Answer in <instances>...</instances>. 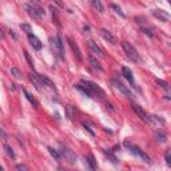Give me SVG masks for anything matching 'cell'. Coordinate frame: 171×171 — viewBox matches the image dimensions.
I'll list each match as a JSON object with an SVG mask.
<instances>
[{
  "instance_id": "cell-1",
  "label": "cell",
  "mask_w": 171,
  "mask_h": 171,
  "mask_svg": "<svg viewBox=\"0 0 171 171\" xmlns=\"http://www.w3.org/2000/svg\"><path fill=\"white\" fill-rule=\"evenodd\" d=\"M80 84L83 86L84 88H87L88 92L91 94L92 98H99V99H102L103 96H104V91L99 87L98 84H95L94 82H90V80H82V82H80Z\"/></svg>"
},
{
  "instance_id": "cell-2",
  "label": "cell",
  "mask_w": 171,
  "mask_h": 171,
  "mask_svg": "<svg viewBox=\"0 0 171 171\" xmlns=\"http://www.w3.org/2000/svg\"><path fill=\"white\" fill-rule=\"evenodd\" d=\"M124 147L130 151L131 154H134L135 157H138V158H141L143 162H146V163H151V158L147 155L146 153H143V151L139 149L138 146H135V145H133V143H130V142H124Z\"/></svg>"
},
{
  "instance_id": "cell-3",
  "label": "cell",
  "mask_w": 171,
  "mask_h": 171,
  "mask_svg": "<svg viewBox=\"0 0 171 171\" xmlns=\"http://www.w3.org/2000/svg\"><path fill=\"white\" fill-rule=\"evenodd\" d=\"M122 47H123L124 52H126V55L130 60L135 62V63H139V62H141V55L138 54V51L135 50V47L133 44H130V43H127V42H123Z\"/></svg>"
},
{
  "instance_id": "cell-4",
  "label": "cell",
  "mask_w": 171,
  "mask_h": 171,
  "mask_svg": "<svg viewBox=\"0 0 171 171\" xmlns=\"http://www.w3.org/2000/svg\"><path fill=\"white\" fill-rule=\"evenodd\" d=\"M23 7H24V10L27 11V14L32 19H36V20H39L42 16H44V14H46L44 10L40 8V7H35V6H30V4H24Z\"/></svg>"
},
{
  "instance_id": "cell-5",
  "label": "cell",
  "mask_w": 171,
  "mask_h": 171,
  "mask_svg": "<svg viewBox=\"0 0 171 171\" xmlns=\"http://www.w3.org/2000/svg\"><path fill=\"white\" fill-rule=\"evenodd\" d=\"M59 154L63 157L66 161H67L68 163H75V161H76V157L74 155V153L71 150H68L67 147H64L63 145H60V150H59Z\"/></svg>"
},
{
  "instance_id": "cell-6",
  "label": "cell",
  "mask_w": 171,
  "mask_h": 171,
  "mask_svg": "<svg viewBox=\"0 0 171 171\" xmlns=\"http://www.w3.org/2000/svg\"><path fill=\"white\" fill-rule=\"evenodd\" d=\"M111 83L114 84L115 87L118 88V90H119L120 92H122V94H123L124 96H127V98L133 99V92H131L130 90H128V88H127L123 83H120V82H119V80H116V79H112V80H111Z\"/></svg>"
},
{
  "instance_id": "cell-7",
  "label": "cell",
  "mask_w": 171,
  "mask_h": 171,
  "mask_svg": "<svg viewBox=\"0 0 171 171\" xmlns=\"http://www.w3.org/2000/svg\"><path fill=\"white\" fill-rule=\"evenodd\" d=\"M151 14L154 15L157 19H159L161 22H169L170 20V15L166 12V11H163V10H153L151 11Z\"/></svg>"
},
{
  "instance_id": "cell-8",
  "label": "cell",
  "mask_w": 171,
  "mask_h": 171,
  "mask_svg": "<svg viewBox=\"0 0 171 171\" xmlns=\"http://www.w3.org/2000/svg\"><path fill=\"white\" fill-rule=\"evenodd\" d=\"M133 110L135 111V114H137L139 118L143 120V122H149V115H147V112L143 110L141 106H138V104H133Z\"/></svg>"
},
{
  "instance_id": "cell-9",
  "label": "cell",
  "mask_w": 171,
  "mask_h": 171,
  "mask_svg": "<svg viewBox=\"0 0 171 171\" xmlns=\"http://www.w3.org/2000/svg\"><path fill=\"white\" fill-rule=\"evenodd\" d=\"M67 42H68V44H70V47H71V50H72V52L75 54V56H76V59L79 60V62H82V52H80V50H79V47H78V44L72 40L71 38H67Z\"/></svg>"
},
{
  "instance_id": "cell-10",
  "label": "cell",
  "mask_w": 171,
  "mask_h": 171,
  "mask_svg": "<svg viewBox=\"0 0 171 171\" xmlns=\"http://www.w3.org/2000/svg\"><path fill=\"white\" fill-rule=\"evenodd\" d=\"M56 48H58V52L62 59H64V40H63V36L62 34H58V38H56Z\"/></svg>"
},
{
  "instance_id": "cell-11",
  "label": "cell",
  "mask_w": 171,
  "mask_h": 171,
  "mask_svg": "<svg viewBox=\"0 0 171 171\" xmlns=\"http://www.w3.org/2000/svg\"><path fill=\"white\" fill-rule=\"evenodd\" d=\"M88 48H90L91 51L95 54V55H98L99 58H104V52H103V50L100 48V47H99L98 44H96L95 42H92V40L88 42Z\"/></svg>"
},
{
  "instance_id": "cell-12",
  "label": "cell",
  "mask_w": 171,
  "mask_h": 171,
  "mask_svg": "<svg viewBox=\"0 0 171 171\" xmlns=\"http://www.w3.org/2000/svg\"><path fill=\"white\" fill-rule=\"evenodd\" d=\"M28 40H30V44L32 46V47L36 50V51H39V50H42V42L39 40V39L35 36V35L32 34H30L28 35Z\"/></svg>"
},
{
  "instance_id": "cell-13",
  "label": "cell",
  "mask_w": 171,
  "mask_h": 171,
  "mask_svg": "<svg viewBox=\"0 0 171 171\" xmlns=\"http://www.w3.org/2000/svg\"><path fill=\"white\" fill-rule=\"evenodd\" d=\"M147 123L155 124V126H165L166 124L165 119L161 118V116H157V115H149V122Z\"/></svg>"
},
{
  "instance_id": "cell-14",
  "label": "cell",
  "mask_w": 171,
  "mask_h": 171,
  "mask_svg": "<svg viewBox=\"0 0 171 171\" xmlns=\"http://www.w3.org/2000/svg\"><path fill=\"white\" fill-rule=\"evenodd\" d=\"M100 35H102L104 40H107L108 43H112V44H114V43H115V38L111 35V32H110V31H107V30L102 28V30H100Z\"/></svg>"
},
{
  "instance_id": "cell-15",
  "label": "cell",
  "mask_w": 171,
  "mask_h": 171,
  "mask_svg": "<svg viewBox=\"0 0 171 171\" xmlns=\"http://www.w3.org/2000/svg\"><path fill=\"white\" fill-rule=\"evenodd\" d=\"M122 72H123L124 78H126V79L130 82V83L133 84V86H135V84H134V75H133V71H131V70L128 68V67H123V68H122Z\"/></svg>"
},
{
  "instance_id": "cell-16",
  "label": "cell",
  "mask_w": 171,
  "mask_h": 171,
  "mask_svg": "<svg viewBox=\"0 0 171 171\" xmlns=\"http://www.w3.org/2000/svg\"><path fill=\"white\" fill-rule=\"evenodd\" d=\"M39 79L42 80L43 86H47V87H50V88H55V84H54V82L51 79H48L46 75H39Z\"/></svg>"
},
{
  "instance_id": "cell-17",
  "label": "cell",
  "mask_w": 171,
  "mask_h": 171,
  "mask_svg": "<svg viewBox=\"0 0 171 171\" xmlns=\"http://www.w3.org/2000/svg\"><path fill=\"white\" fill-rule=\"evenodd\" d=\"M23 92H24V95H26V98H27V99H28V102H30L31 104H32V106H34V107H39V103H38V100H36V99H35V98H34V96H32V95H31V94H30V92H28V91H27V90H26V88H23Z\"/></svg>"
},
{
  "instance_id": "cell-18",
  "label": "cell",
  "mask_w": 171,
  "mask_h": 171,
  "mask_svg": "<svg viewBox=\"0 0 171 171\" xmlns=\"http://www.w3.org/2000/svg\"><path fill=\"white\" fill-rule=\"evenodd\" d=\"M86 161H87V163H88V166H90L91 170L96 169V161H95V158H94V155H92V154H88L87 157H86Z\"/></svg>"
},
{
  "instance_id": "cell-19",
  "label": "cell",
  "mask_w": 171,
  "mask_h": 171,
  "mask_svg": "<svg viewBox=\"0 0 171 171\" xmlns=\"http://www.w3.org/2000/svg\"><path fill=\"white\" fill-rule=\"evenodd\" d=\"M90 2H91L92 7H94L98 12L102 14L103 11H104V7H103V4H102V2H100V0H90Z\"/></svg>"
},
{
  "instance_id": "cell-20",
  "label": "cell",
  "mask_w": 171,
  "mask_h": 171,
  "mask_svg": "<svg viewBox=\"0 0 171 171\" xmlns=\"http://www.w3.org/2000/svg\"><path fill=\"white\" fill-rule=\"evenodd\" d=\"M74 87H75L78 91H80V92H82V94H83L84 96H87V98H92V96H91V94H90V92H88V90H87V88H84L82 84H75V86H74Z\"/></svg>"
},
{
  "instance_id": "cell-21",
  "label": "cell",
  "mask_w": 171,
  "mask_h": 171,
  "mask_svg": "<svg viewBox=\"0 0 171 171\" xmlns=\"http://www.w3.org/2000/svg\"><path fill=\"white\" fill-rule=\"evenodd\" d=\"M155 139H157L158 143H165L167 141V137L165 133H161V131H158L157 134H155Z\"/></svg>"
},
{
  "instance_id": "cell-22",
  "label": "cell",
  "mask_w": 171,
  "mask_h": 171,
  "mask_svg": "<svg viewBox=\"0 0 171 171\" xmlns=\"http://www.w3.org/2000/svg\"><path fill=\"white\" fill-rule=\"evenodd\" d=\"M11 75H14L15 79H22V78H23L22 72L19 71V70H18L16 67H12V68H11Z\"/></svg>"
},
{
  "instance_id": "cell-23",
  "label": "cell",
  "mask_w": 171,
  "mask_h": 171,
  "mask_svg": "<svg viewBox=\"0 0 171 171\" xmlns=\"http://www.w3.org/2000/svg\"><path fill=\"white\" fill-rule=\"evenodd\" d=\"M48 151H50V154H51L52 157L55 158V161H58V162H59L60 159H62V157H60V154L58 153V151H56L55 149H52V147H48Z\"/></svg>"
},
{
  "instance_id": "cell-24",
  "label": "cell",
  "mask_w": 171,
  "mask_h": 171,
  "mask_svg": "<svg viewBox=\"0 0 171 171\" xmlns=\"http://www.w3.org/2000/svg\"><path fill=\"white\" fill-rule=\"evenodd\" d=\"M88 60H90V63H91V66H92V67H94V68H96V70H99V71H100V70H102V66L99 64V62L96 60L95 58H92V56H90V59H88Z\"/></svg>"
},
{
  "instance_id": "cell-25",
  "label": "cell",
  "mask_w": 171,
  "mask_h": 171,
  "mask_svg": "<svg viewBox=\"0 0 171 171\" xmlns=\"http://www.w3.org/2000/svg\"><path fill=\"white\" fill-rule=\"evenodd\" d=\"M20 27H22V30L24 31V32H26L27 35H30L31 32H32V28H31V26H30V24H27V23H24V24H22Z\"/></svg>"
},
{
  "instance_id": "cell-26",
  "label": "cell",
  "mask_w": 171,
  "mask_h": 171,
  "mask_svg": "<svg viewBox=\"0 0 171 171\" xmlns=\"http://www.w3.org/2000/svg\"><path fill=\"white\" fill-rule=\"evenodd\" d=\"M4 150H6V153H7V155H8V157L15 158V153H14L12 149H11V147H10L8 145H6V146H4Z\"/></svg>"
},
{
  "instance_id": "cell-27",
  "label": "cell",
  "mask_w": 171,
  "mask_h": 171,
  "mask_svg": "<svg viewBox=\"0 0 171 171\" xmlns=\"http://www.w3.org/2000/svg\"><path fill=\"white\" fill-rule=\"evenodd\" d=\"M141 31H142L143 34H146L147 36H150V38H153V36H154V34L151 32V30H149L147 27H141Z\"/></svg>"
},
{
  "instance_id": "cell-28",
  "label": "cell",
  "mask_w": 171,
  "mask_h": 171,
  "mask_svg": "<svg viewBox=\"0 0 171 171\" xmlns=\"http://www.w3.org/2000/svg\"><path fill=\"white\" fill-rule=\"evenodd\" d=\"M165 158H166V162H167V165H171V150H166V153H165Z\"/></svg>"
},
{
  "instance_id": "cell-29",
  "label": "cell",
  "mask_w": 171,
  "mask_h": 171,
  "mask_svg": "<svg viewBox=\"0 0 171 171\" xmlns=\"http://www.w3.org/2000/svg\"><path fill=\"white\" fill-rule=\"evenodd\" d=\"M157 83H158L159 86H161V87H162V88H165V90H167V91H169V84H167V83H166V82H165V80H161V79H157Z\"/></svg>"
},
{
  "instance_id": "cell-30",
  "label": "cell",
  "mask_w": 171,
  "mask_h": 171,
  "mask_svg": "<svg viewBox=\"0 0 171 171\" xmlns=\"http://www.w3.org/2000/svg\"><path fill=\"white\" fill-rule=\"evenodd\" d=\"M24 56H26V59H27V62H28V66H30V67H32V68H34V60L31 59L30 54L27 52V51H24Z\"/></svg>"
},
{
  "instance_id": "cell-31",
  "label": "cell",
  "mask_w": 171,
  "mask_h": 171,
  "mask_svg": "<svg viewBox=\"0 0 171 171\" xmlns=\"http://www.w3.org/2000/svg\"><path fill=\"white\" fill-rule=\"evenodd\" d=\"M111 8H112V10H115V12H116V14H119L120 16H123V18H124V14L122 12V10H120L118 6H115V4H111Z\"/></svg>"
},
{
  "instance_id": "cell-32",
  "label": "cell",
  "mask_w": 171,
  "mask_h": 171,
  "mask_svg": "<svg viewBox=\"0 0 171 171\" xmlns=\"http://www.w3.org/2000/svg\"><path fill=\"white\" fill-rule=\"evenodd\" d=\"M72 110H74V107H72V106H67V116H68V119H72V118H74Z\"/></svg>"
},
{
  "instance_id": "cell-33",
  "label": "cell",
  "mask_w": 171,
  "mask_h": 171,
  "mask_svg": "<svg viewBox=\"0 0 171 171\" xmlns=\"http://www.w3.org/2000/svg\"><path fill=\"white\" fill-rule=\"evenodd\" d=\"M83 127H84V128H86V130H87V131H88V133H90V134L92 135V137H94V135H95V134H94V131H92V130H91V128H90V127H88V126H87V124H86V123H83Z\"/></svg>"
},
{
  "instance_id": "cell-34",
  "label": "cell",
  "mask_w": 171,
  "mask_h": 171,
  "mask_svg": "<svg viewBox=\"0 0 171 171\" xmlns=\"http://www.w3.org/2000/svg\"><path fill=\"white\" fill-rule=\"evenodd\" d=\"M28 167H26V166H23V165H18L16 166V170H27Z\"/></svg>"
},
{
  "instance_id": "cell-35",
  "label": "cell",
  "mask_w": 171,
  "mask_h": 171,
  "mask_svg": "<svg viewBox=\"0 0 171 171\" xmlns=\"http://www.w3.org/2000/svg\"><path fill=\"white\" fill-rule=\"evenodd\" d=\"M0 135H2L3 138H7V134H6V133H4V131H3V130H2V128H0Z\"/></svg>"
},
{
  "instance_id": "cell-36",
  "label": "cell",
  "mask_w": 171,
  "mask_h": 171,
  "mask_svg": "<svg viewBox=\"0 0 171 171\" xmlns=\"http://www.w3.org/2000/svg\"><path fill=\"white\" fill-rule=\"evenodd\" d=\"M0 38H4V32H3V28H2V27H0Z\"/></svg>"
},
{
  "instance_id": "cell-37",
  "label": "cell",
  "mask_w": 171,
  "mask_h": 171,
  "mask_svg": "<svg viewBox=\"0 0 171 171\" xmlns=\"http://www.w3.org/2000/svg\"><path fill=\"white\" fill-rule=\"evenodd\" d=\"M32 2H34V3H39V2H40V0H32Z\"/></svg>"
},
{
  "instance_id": "cell-38",
  "label": "cell",
  "mask_w": 171,
  "mask_h": 171,
  "mask_svg": "<svg viewBox=\"0 0 171 171\" xmlns=\"http://www.w3.org/2000/svg\"><path fill=\"white\" fill-rule=\"evenodd\" d=\"M2 170H3V167H2V166H0V171H2Z\"/></svg>"
},
{
  "instance_id": "cell-39",
  "label": "cell",
  "mask_w": 171,
  "mask_h": 171,
  "mask_svg": "<svg viewBox=\"0 0 171 171\" xmlns=\"http://www.w3.org/2000/svg\"><path fill=\"white\" fill-rule=\"evenodd\" d=\"M56 2H58V3H59V0H56Z\"/></svg>"
}]
</instances>
